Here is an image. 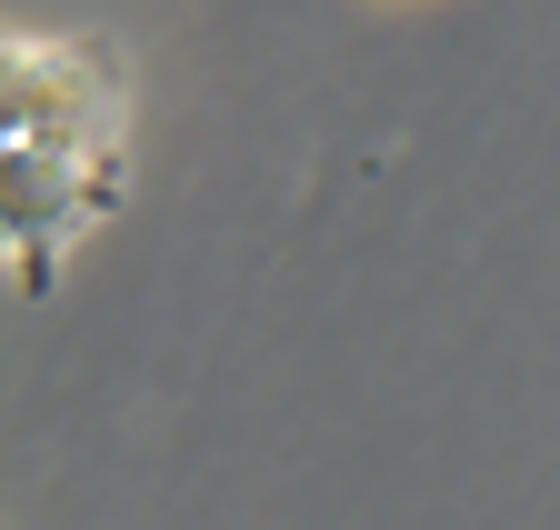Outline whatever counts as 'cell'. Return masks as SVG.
Segmentation results:
<instances>
[{
  "instance_id": "cell-1",
  "label": "cell",
  "mask_w": 560,
  "mask_h": 530,
  "mask_svg": "<svg viewBox=\"0 0 560 530\" xmlns=\"http://www.w3.org/2000/svg\"><path fill=\"white\" fill-rule=\"evenodd\" d=\"M130 180V91L101 40L70 31H11L0 50V240L11 281L50 291Z\"/></svg>"
}]
</instances>
